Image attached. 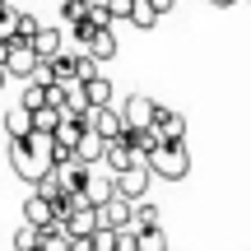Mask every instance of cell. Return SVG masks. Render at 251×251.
I'll return each instance as SVG.
<instances>
[{
	"mask_svg": "<svg viewBox=\"0 0 251 251\" xmlns=\"http://www.w3.org/2000/svg\"><path fill=\"white\" fill-rule=\"evenodd\" d=\"M56 126H61V112H56V107H37L33 112V130L37 135H51Z\"/></svg>",
	"mask_w": 251,
	"mask_h": 251,
	"instance_id": "d4e9b609",
	"label": "cell"
},
{
	"mask_svg": "<svg viewBox=\"0 0 251 251\" xmlns=\"http://www.w3.org/2000/svg\"><path fill=\"white\" fill-rule=\"evenodd\" d=\"M24 224H28V228H51L56 214H51V205H47L42 196H28V200H24Z\"/></svg>",
	"mask_w": 251,
	"mask_h": 251,
	"instance_id": "5bb4252c",
	"label": "cell"
},
{
	"mask_svg": "<svg viewBox=\"0 0 251 251\" xmlns=\"http://www.w3.org/2000/svg\"><path fill=\"white\" fill-rule=\"evenodd\" d=\"M209 5H214V9H233L237 0H209Z\"/></svg>",
	"mask_w": 251,
	"mask_h": 251,
	"instance_id": "836d02e7",
	"label": "cell"
},
{
	"mask_svg": "<svg viewBox=\"0 0 251 251\" xmlns=\"http://www.w3.org/2000/svg\"><path fill=\"white\" fill-rule=\"evenodd\" d=\"M84 126H89L93 135H102V140H121L126 135V121H121L117 107H93L89 117H84Z\"/></svg>",
	"mask_w": 251,
	"mask_h": 251,
	"instance_id": "ba28073f",
	"label": "cell"
},
{
	"mask_svg": "<svg viewBox=\"0 0 251 251\" xmlns=\"http://www.w3.org/2000/svg\"><path fill=\"white\" fill-rule=\"evenodd\" d=\"M112 196H117V191H112V177H93V172H89V181H84V200L98 209L102 200H112Z\"/></svg>",
	"mask_w": 251,
	"mask_h": 251,
	"instance_id": "ac0fdd59",
	"label": "cell"
},
{
	"mask_svg": "<svg viewBox=\"0 0 251 251\" xmlns=\"http://www.w3.org/2000/svg\"><path fill=\"white\" fill-rule=\"evenodd\" d=\"M84 98H89V112L93 107H117V93H112V79H107V75H93V79L84 84Z\"/></svg>",
	"mask_w": 251,
	"mask_h": 251,
	"instance_id": "4fadbf2b",
	"label": "cell"
},
{
	"mask_svg": "<svg viewBox=\"0 0 251 251\" xmlns=\"http://www.w3.org/2000/svg\"><path fill=\"white\" fill-rule=\"evenodd\" d=\"M130 228H158V205H149V200H135V209H130Z\"/></svg>",
	"mask_w": 251,
	"mask_h": 251,
	"instance_id": "603a6c76",
	"label": "cell"
},
{
	"mask_svg": "<svg viewBox=\"0 0 251 251\" xmlns=\"http://www.w3.org/2000/svg\"><path fill=\"white\" fill-rule=\"evenodd\" d=\"M84 9H89V5H79V0H65V5H61V19H65V24H75V19H84Z\"/></svg>",
	"mask_w": 251,
	"mask_h": 251,
	"instance_id": "f546056e",
	"label": "cell"
},
{
	"mask_svg": "<svg viewBox=\"0 0 251 251\" xmlns=\"http://www.w3.org/2000/svg\"><path fill=\"white\" fill-rule=\"evenodd\" d=\"M149 177H163V181H181L191 172V153H186V140H172V144H153V153H149Z\"/></svg>",
	"mask_w": 251,
	"mask_h": 251,
	"instance_id": "7a4b0ae2",
	"label": "cell"
},
{
	"mask_svg": "<svg viewBox=\"0 0 251 251\" xmlns=\"http://www.w3.org/2000/svg\"><path fill=\"white\" fill-rule=\"evenodd\" d=\"M102 5H107L112 19H126V14H130V0H102Z\"/></svg>",
	"mask_w": 251,
	"mask_h": 251,
	"instance_id": "4dcf8cb0",
	"label": "cell"
},
{
	"mask_svg": "<svg viewBox=\"0 0 251 251\" xmlns=\"http://www.w3.org/2000/svg\"><path fill=\"white\" fill-rule=\"evenodd\" d=\"M135 251H168L163 224H158V228H135Z\"/></svg>",
	"mask_w": 251,
	"mask_h": 251,
	"instance_id": "44dd1931",
	"label": "cell"
},
{
	"mask_svg": "<svg viewBox=\"0 0 251 251\" xmlns=\"http://www.w3.org/2000/svg\"><path fill=\"white\" fill-rule=\"evenodd\" d=\"M79 5H93V0H79Z\"/></svg>",
	"mask_w": 251,
	"mask_h": 251,
	"instance_id": "d590c367",
	"label": "cell"
},
{
	"mask_svg": "<svg viewBox=\"0 0 251 251\" xmlns=\"http://www.w3.org/2000/svg\"><path fill=\"white\" fill-rule=\"evenodd\" d=\"M61 228H65V237H89L93 228H98V209H93L84 196H75L70 209H65V219H61Z\"/></svg>",
	"mask_w": 251,
	"mask_h": 251,
	"instance_id": "5b68a950",
	"label": "cell"
},
{
	"mask_svg": "<svg viewBox=\"0 0 251 251\" xmlns=\"http://www.w3.org/2000/svg\"><path fill=\"white\" fill-rule=\"evenodd\" d=\"M247 5H251V0H247Z\"/></svg>",
	"mask_w": 251,
	"mask_h": 251,
	"instance_id": "8d00e7d4",
	"label": "cell"
},
{
	"mask_svg": "<svg viewBox=\"0 0 251 251\" xmlns=\"http://www.w3.org/2000/svg\"><path fill=\"white\" fill-rule=\"evenodd\" d=\"M0 70L14 75V79H33L37 75V56L28 42H19V37H0Z\"/></svg>",
	"mask_w": 251,
	"mask_h": 251,
	"instance_id": "3957f363",
	"label": "cell"
},
{
	"mask_svg": "<svg viewBox=\"0 0 251 251\" xmlns=\"http://www.w3.org/2000/svg\"><path fill=\"white\" fill-rule=\"evenodd\" d=\"M149 5H153V14H168V9L177 5V0H149Z\"/></svg>",
	"mask_w": 251,
	"mask_h": 251,
	"instance_id": "d6a6232c",
	"label": "cell"
},
{
	"mask_svg": "<svg viewBox=\"0 0 251 251\" xmlns=\"http://www.w3.org/2000/svg\"><path fill=\"white\" fill-rule=\"evenodd\" d=\"M117 112H121L126 130H149L153 117H158V102L149 93H126V98H117Z\"/></svg>",
	"mask_w": 251,
	"mask_h": 251,
	"instance_id": "277c9868",
	"label": "cell"
},
{
	"mask_svg": "<svg viewBox=\"0 0 251 251\" xmlns=\"http://www.w3.org/2000/svg\"><path fill=\"white\" fill-rule=\"evenodd\" d=\"M9 168H14V177H24L28 186L42 181L47 172L56 168V144H51V135L28 130V135H19V140H9Z\"/></svg>",
	"mask_w": 251,
	"mask_h": 251,
	"instance_id": "6da1fadb",
	"label": "cell"
},
{
	"mask_svg": "<svg viewBox=\"0 0 251 251\" xmlns=\"http://www.w3.org/2000/svg\"><path fill=\"white\" fill-rule=\"evenodd\" d=\"M117 251H135V228H121L117 233Z\"/></svg>",
	"mask_w": 251,
	"mask_h": 251,
	"instance_id": "1f68e13d",
	"label": "cell"
},
{
	"mask_svg": "<svg viewBox=\"0 0 251 251\" xmlns=\"http://www.w3.org/2000/svg\"><path fill=\"white\" fill-rule=\"evenodd\" d=\"M89 251H117V233H112V228H93L89 233Z\"/></svg>",
	"mask_w": 251,
	"mask_h": 251,
	"instance_id": "484cf974",
	"label": "cell"
},
{
	"mask_svg": "<svg viewBox=\"0 0 251 251\" xmlns=\"http://www.w3.org/2000/svg\"><path fill=\"white\" fill-rule=\"evenodd\" d=\"M121 47H117V33H112V28H93V37L89 42H84V56H89V61H112V56H117Z\"/></svg>",
	"mask_w": 251,
	"mask_h": 251,
	"instance_id": "8fae6325",
	"label": "cell"
},
{
	"mask_svg": "<svg viewBox=\"0 0 251 251\" xmlns=\"http://www.w3.org/2000/svg\"><path fill=\"white\" fill-rule=\"evenodd\" d=\"M93 75H102V70H98V61H89L84 51H75V79H79V84H89Z\"/></svg>",
	"mask_w": 251,
	"mask_h": 251,
	"instance_id": "4316f807",
	"label": "cell"
},
{
	"mask_svg": "<svg viewBox=\"0 0 251 251\" xmlns=\"http://www.w3.org/2000/svg\"><path fill=\"white\" fill-rule=\"evenodd\" d=\"M37 28H42V19H37V14H19V9H14V28H9V33H14L19 42H28Z\"/></svg>",
	"mask_w": 251,
	"mask_h": 251,
	"instance_id": "cb8c5ba5",
	"label": "cell"
},
{
	"mask_svg": "<svg viewBox=\"0 0 251 251\" xmlns=\"http://www.w3.org/2000/svg\"><path fill=\"white\" fill-rule=\"evenodd\" d=\"M28 47H33V56H37V65H47V61H56L61 56V47H65V33L61 28H37L33 37H28Z\"/></svg>",
	"mask_w": 251,
	"mask_h": 251,
	"instance_id": "9c48e42d",
	"label": "cell"
},
{
	"mask_svg": "<svg viewBox=\"0 0 251 251\" xmlns=\"http://www.w3.org/2000/svg\"><path fill=\"white\" fill-rule=\"evenodd\" d=\"M79 135H84V121H79V117H65V112H61V126L51 130V144H56V153H75Z\"/></svg>",
	"mask_w": 251,
	"mask_h": 251,
	"instance_id": "7c38bea8",
	"label": "cell"
},
{
	"mask_svg": "<svg viewBox=\"0 0 251 251\" xmlns=\"http://www.w3.org/2000/svg\"><path fill=\"white\" fill-rule=\"evenodd\" d=\"M98 163H107L112 177H117L121 168H130V144H126V135H121V140H107V144H102V158H98Z\"/></svg>",
	"mask_w": 251,
	"mask_h": 251,
	"instance_id": "9a60e30c",
	"label": "cell"
},
{
	"mask_svg": "<svg viewBox=\"0 0 251 251\" xmlns=\"http://www.w3.org/2000/svg\"><path fill=\"white\" fill-rule=\"evenodd\" d=\"M126 19H130L135 28H144V33H149V28H158V14H153L149 0H130V14H126Z\"/></svg>",
	"mask_w": 251,
	"mask_h": 251,
	"instance_id": "7402d4cb",
	"label": "cell"
},
{
	"mask_svg": "<svg viewBox=\"0 0 251 251\" xmlns=\"http://www.w3.org/2000/svg\"><path fill=\"white\" fill-rule=\"evenodd\" d=\"M19 107H24V112L47 107V79H42V75H33V79L24 84V93H19Z\"/></svg>",
	"mask_w": 251,
	"mask_h": 251,
	"instance_id": "e0dca14e",
	"label": "cell"
},
{
	"mask_svg": "<svg viewBox=\"0 0 251 251\" xmlns=\"http://www.w3.org/2000/svg\"><path fill=\"white\" fill-rule=\"evenodd\" d=\"M149 168H121L117 177H112V191L117 196H126V200H144V191H149Z\"/></svg>",
	"mask_w": 251,
	"mask_h": 251,
	"instance_id": "52a82bcc",
	"label": "cell"
},
{
	"mask_svg": "<svg viewBox=\"0 0 251 251\" xmlns=\"http://www.w3.org/2000/svg\"><path fill=\"white\" fill-rule=\"evenodd\" d=\"M70 37L79 42V51H84V42L93 37V24H89V19H75V24H70Z\"/></svg>",
	"mask_w": 251,
	"mask_h": 251,
	"instance_id": "f1b7e54d",
	"label": "cell"
},
{
	"mask_svg": "<svg viewBox=\"0 0 251 251\" xmlns=\"http://www.w3.org/2000/svg\"><path fill=\"white\" fill-rule=\"evenodd\" d=\"M102 144H107V140H102V135H93L89 126H84V135H79V144H75V158H79V163H89V168H93V163L102 158Z\"/></svg>",
	"mask_w": 251,
	"mask_h": 251,
	"instance_id": "2e32d148",
	"label": "cell"
},
{
	"mask_svg": "<svg viewBox=\"0 0 251 251\" xmlns=\"http://www.w3.org/2000/svg\"><path fill=\"white\" fill-rule=\"evenodd\" d=\"M28 130H33V112L9 107V112H5V135H9V140H19V135H28Z\"/></svg>",
	"mask_w": 251,
	"mask_h": 251,
	"instance_id": "ffe728a7",
	"label": "cell"
},
{
	"mask_svg": "<svg viewBox=\"0 0 251 251\" xmlns=\"http://www.w3.org/2000/svg\"><path fill=\"white\" fill-rule=\"evenodd\" d=\"M130 209H135V200H126V196L102 200V205H98V228H112V233L130 228Z\"/></svg>",
	"mask_w": 251,
	"mask_h": 251,
	"instance_id": "8992f818",
	"label": "cell"
},
{
	"mask_svg": "<svg viewBox=\"0 0 251 251\" xmlns=\"http://www.w3.org/2000/svg\"><path fill=\"white\" fill-rule=\"evenodd\" d=\"M5 84H9V75H5V70H0V89H5Z\"/></svg>",
	"mask_w": 251,
	"mask_h": 251,
	"instance_id": "e575fe53",
	"label": "cell"
},
{
	"mask_svg": "<svg viewBox=\"0 0 251 251\" xmlns=\"http://www.w3.org/2000/svg\"><path fill=\"white\" fill-rule=\"evenodd\" d=\"M14 251H37V228H19V233H14Z\"/></svg>",
	"mask_w": 251,
	"mask_h": 251,
	"instance_id": "83f0119b",
	"label": "cell"
},
{
	"mask_svg": "<svg viewBox=\"0 0 251 251\" xmlns=\"http://www.w3.org/2000/svg\"><path fill=\"white\" fill-rule=\"evenodd\" d=\"M149 130L158 135L163 144L186 140V117H181V112H172V107H158V117H153V126H149Z\"/></svg>",
	"mask_w": 251,
	"mask_h": 251,
	"instance_id": "30bf717a",
	"label": "cell"
},
{
	"mask_svg": "<svg viewBox=\"0 0 251 251\" xmlns=\"http://www.w3.org/2000/svg\"><path fill=\"white\" fill-rule=\"evenodd\" d=\"M37 251H70V237H65V228H61V224L37 228Z\"/></svg>",
	"mask_w": 251,
	"mask_h": 251,
	"instance_id": "d6986e66",
	"label": "cell"
}]
</instances>
